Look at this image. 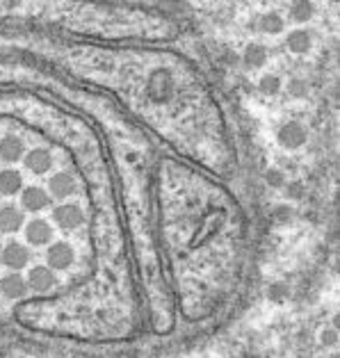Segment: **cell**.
<instances>
[{"label": "cell", "instance_id": "cell-4", "mask_svg": "<svg viewBox=\"0 0 340 358\" xmlns=\"http://www.w3.org/2000/svg\"><path fill=\"white\" fill-rule=\"evenodd\" d=\"M53 221L62 230H73L83 223V210L76 203H62L53 210Z\"/></svg>", "mask_w": 340, "mask_h": 358}, {"label": "cell", "instance_id": "cell-2", "mask_svg": "<svg viewBox=\"0 0 340 358\" xmlns=\"http://www.w3.org/2000/svg\"><path fill=\"white\" fill-rule=\"evenodd\" d=\"M30 260V251H28L21 242H10L7 247L0 249V263L10 270H23Z\"/></svg>", "mask_w": 340, "mask_h": 358}, {"label": "cell", "instance_id": "cell-18", "mask_svg": "<svg viewBox=\"0 0 340 358\" xmlns=\"http://www.w3.org/2000/svg\"><path fill=\"white\" fill-rule=\"evenodd\" d=\"M258 89H261V92L265 94V96H274V94H279L281 92V80H279V76H263L261 80H258Z\"/></svg>", "mask_w": 340, "mask_h": 358}, {"label": "cell", "instance_id": "cell-19", "mask_svg": "<svg viewBox=\"0 0 340 358\" xmlns=\"http://www.w3.org/2000/svg\"><path fill=\"white\" fill-rule=\"evenodd\" d=\"M265 181H268V185H272V188H283L286 178L279 169H270L268 174H265Z\"/></svg>", "mask_w": 340, "mask_h": 358}, {"label": "cell", "instance_id": "cell-20", "mask_svg": "<svg viewBox=\"0 0 340 358\" xmlns=\"http://www.w3.org/2000/svg\"><path fill=\"white\" fill-rule=\"evenodd\" d=\"M288 92H290L292 96H304L306 94V85L301 83V80H290V83H288Z\"/></svg>", "mask_w": 340, "mask_h": 358}, {"label": "cell", "instance_id": "cell-6", "mask_svg": "<svg viewBox=\"0 0 340 358\" xmlns=\"http://www.w3.org/2000/svg\"><path fill=\"white\" fill-rule=\"evenodd\" d=\"M21 203L28 212H39L50 203V197L46 194L43 188H37V185H30V188L21 190Z\"/></svg>", "mask_w": 340, "mask_h": 358}, {"label": "cell", "instance_id": "cell-9", "mask_svg": "<svg viewBox=\"0 0 340 358\" xmlns=\"http://www.w3.org/2000/svg\"><path fill=\"white\" fill-rule=\"evenodd\" d=\"M26 155V144L19 135H5L0 139V158L5 162H19Z\"/></svg>", "mask_w": 340, "mask_h": 358}, {"label": "cell", "instance_id": "cell-15", "mask_svg": "<svg viewBox=\"0 0 340 358\" xmlns=\"http://www.w3.org/2000/svg\"><path fill=\"white\" fill-rule=\"evenodd\" d=\"M265 59H268V50H265V46H261V43H249L245 48V53H242V62H245L249 69L263 66Z\"/></svg>", "mask_w": 340, "mask_h": 358}, {"label": "cell", "instance_id": "cell-1", "mask_svg": "<svg viewBox=\"0 0 340 358\" xmlns=\"http://www.w3.org/2000/svg\"><path fill=\"white\" fill-rule=\"evenodd\" d=\"M46 260L50 270H69L76 260V251L69 242H53L46 251Z\"/></svg>", "mask_w": 340, "mask_h": 358}, {"label": "cell", "instance_id": "cell-11", "mask_svg": "<svg viewBox=\"0 0 340 358\" xmlns=\"http://www.w3.org/2000/svg\"><path fill=\"white\" fill-rule=\"evenodd\" d=\"M23 212L19 210L17 206H5L0 208V230H5V233H14V230H19L23 226Z\"/></svg>", "mask_w": 340, "mask_h": 358}, {"label": "cell", "instance_id": "cell-3", "mask_svg": "<svg viewBox=\"0 0 340 358\" xmlns=\"http://www.w3.org/2000/svg\"><path fill=\"white\" fill-rule=\"evenodd\" d=\"M279 144L283 148H290V151H294V148L304 146L306 144V128L297 121H288L279 128Z\"/></svg>", "mask_w": 340, "mask_h": 358}, {"label": "cell", "instance_id": "cell-14", "mask_svg": "<svg viewBox=\"0 0 340 358\" xmlns=\"http://www.w3.org/2000/svg\"><path fill=\"white\" fill-rule=\"evenodd\" d=\"M286 46H288V50H292V53L304 55L310 50V46H313V39H310L308 30H292L286 39Z\"/></svg>", "mask_w": 340, "mask_h": 358}, {"label": "cell", "instance_id": "cell-10", "mask_svg": "<svg viewBox=\"0 0 340 358\" xmlns=\"http://www.w3.org/2000/svg\"><path fill=\"white\" fill-rule=\"evenodd\" d=\"M26 167L32 171V174H46V171L53 167V155H50L48 148H32L26 155Z\"/></svg>", "mask_w": 340, "mask_h": 358}, {"label": "cell", "instance_id": "cell-21", "mask_svg": "<svg viewBox=\"0 0 340 358\" xmlns=\"http://www.w3.org/2000/svg\"><path fill=\"white\" fill-rule=\"evenodd\" d=\"M324 342H327V345H334L336 342V331L334 329H327V333H324Z\"/></svg>", "mask_w": 340, "mask_h": 358}, {"label": "cell", "instance_id": "cell-17", "mask_svg": "<svg viewBox=\"0 0 340 358\" xmlns=\"http://www.w3.org/2000/svg\"><path fill=\"white\" fill-rule=\"evenodd\" d=\"M261 30L268 34H279L281 30H283V19H281L277 12H268L261 19Z\"/></svg>", "mask_w": 340, "mask_h": 358}, {"label": "cell", "instance_id": "cell-8", "mask_svg": "<svg viewBox=\"0 0 340 358\" xmlns=\"http://www.w3.org/2000/svg\"><path fill=\"white\" fill-rule=\"evenodd\" d=\"M76 185H78L76 178H73L69 171H60V174H55L48 181V190L55 199H66L76 192Z\"/></svg>", "mask_w": 340, "mask_h": 358}, {"label": "cell", "instance_id": "cell-12", "mask_svg": "<svg viewBox=\"0 0 340 358\" xmlns=\"http://www.w3.org/2000/svg\"><path fill=\"white\" fill-rule=\"evenodd\" d=\"M23 190V176L17 169H3L0 171V194L5 197H14Z\"/></svg>", "mask_w": 340, "mask_h": 358}, {"label": "cell", "instance_id": "cell-16", "mask_svg": "<svg viewBox=\"0 0 340 358\" xmlns=\"http://www.w3.org/2000/svg\"><path fill=\"white\" fill-rule=\"evenodd\" d=\"M290 17L294 23H308L315 17V5L310 0H294L290 7Z\"/></svg>", "mask_w": 340, "mask_h": 358}, {"label": "cell", "instance_id": "cell-13", "mask_svg": "<svg viewBox=\"0 0 340 358\" xmlns=\"http://www.w3.org/2000/svg\"><path fill=\"white\" fill-rule=\"evenodd\" d=\"M28 290V283L21 274H7L3 281H0V292L5 297H10V299H19V297H23Z\"/></svg>", "mask_w": 340, "mask_h": 358}, {"label": "cell", "instance_id": "cell-22", "mask_svg": "<svg viewBox=\"0 0 340 358\" xmlns=\"http://www.w3.org/2000/svg\"><path fill=\"white\" fill-rule=\"evenodd\" d=\"M0 249H3V242H0Z\"/></svg>", "mask_w": 340, "mask_h": 358}, {"label": "cell", "instance_id": "cell-7", "mask_svg": "<svg viewBox=\"0 0 340 358\" xmlns=\"http://www.w3.org/2000/svg\"><path fill=\"white\" fill-rule=\"evenodd\" d=\"M26 240L30 244H48L53 240V228H50V223L46 219H32L28 221L26 226Z\"/></svg>", "mask_w": 340, "mask_h": 358}, {"label": "cell", "instance_id": "cell-5", "mask_svg": "<svg viewBox=\"0 0 340 358\" xmlns=\"http://www.w3.org/2000/svg\"><path fill=\"white\" fill-rule=\"evenodd\" d=\"M26 283L34 290V292H46V290H53L57 286V276L50 267L39 265V267H32Z\"/></svg>", "mask_w": 340, "mask_h": 358}]
</instances>
